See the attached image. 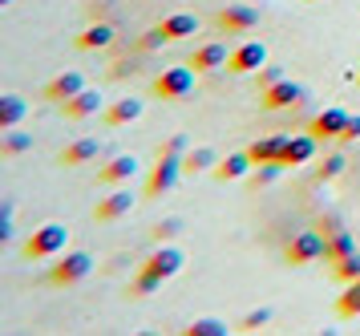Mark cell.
<instances>
[{
	"label": "cell",
	"mask_w": 360,
	"mask_h": 336,
	"mask_svg": "<svg viewBox=\"0 0 360 336\" xmlns=\"http://www.w3.org/2000/svg\"><path fill=\"white\" fill-rule=\"evenodd\" d=\"M65 243H69V231L65 223H41L25 239V259H33V263H45V259H57L61 251H65Z\"/></svg>",
	"instance_id": "6da1fadb"
},
{
	"label": "cell",
	"mask_w": 360,
	"mask_h": 336,
	"mask_svg": "<svg viewBox=\"0 0 360 336\" xmlns=\"http://www.w3.org/2000/svg\"><path fill=\"white\" fill-rule=\"evenodd\" d=\"M89 272H94V256H89V251H65V256L49 268V284L53 288H73V284H82Z\"/></svg>",
	"instance_id": "7a4b0ae2"
},
{
	"label": "cell",
	"mask_w": 360,
	"mask_h": 336,
	"mask_svg": "<svg viewBox=\"0 0 360 336\" xmlns=\"http://www.w3.org/2000/svg\"><path fill=\"white\" fill-rule=\"evenodd\" d=\"M182 175H186V170H182L179 154H162V150H158V162H154V170H150V178H146V199H162L166 191H174Z\"/></svg>",
	"instance_id": "3957f363"
},
{
	"label": "cell",
	"mask_w": 360,
	"mask_h": 336,
	"mask_svg": "<svg viewBox=\"0 0 360 336\" xmlns=\"http://www.w3.org/2000/svg\"><path fill=\"white\" fill-rule=\"evenodd\" d=\"M283 259H288L292 268H304V263L324 259V235H320V231H300V235L283 247Z\"/></svg>",
	"instance_id": "277c9868"
},
{
	"label": "cell",
	"mask_w": 360,
	"mask_h": 336,
	"mask_svg": "<svg viewBox=\"0 0 360 336\" xmlns=\"http://www.w3.org/2000/svg\"><path fill=\"white\" fill-rule=\"evenodd\" d=\"M150 89L162 97V101H182V97L195 89V73H191V69H182V65H179V69H162V73L154 77Z\"/></svg>",
	"instance_id": "5b68a950"
},
{
	"label": "cell",
	"mask_w": 360,
	"mask_h": 336,
	"mask_svg": "<svg viewBox=\"0 0 360 336\" xmlns=\"http://www.w3.org/2000/svg\"><path fill=\"white\" fill-rule=\"evenodd\" d=\"M259 101H263V110H288V106H300V101H304V85L292 81V77H279L276 85L259 89Z\"/></svg>",
	"instance_id": "8992f818"
},
{
	"label": "cell",
	"mask_w": 360,
	"mask_h": 336,
	"mask_svg": "<svg viewBox=\"0 0 360 336\" xmlns=\"http://www.w3.org/2000/svg\"><path fill=\"white\" fill-rule=\"evenodd\" d=\"M263 65H267V45L263 41H247V45L231 49L227 73H259Z\"/></svg>",
	"instance_id": "52a82bcc"
},
{
	"label": "cell",
	"mask_w": 360,
	"mask_h": 336,
	"mask_svg": "<svg viewBox=\"0 0 360 336\" xmlns=\"http://www.w3.org/2000/svg\"><path fill=\"white\" fill-rule=\"evenodd\" d=\"M182 263H186V256H182L179 247H170V243H158L154 251L146 256V272H154V275H162V280H170V275H179L182 272Z\"/></svg>",
	"instance_id": "ba28073f"
},
{
	"label": "cell",
	"mask_w": 360,
	"mask_h": 336,
	"mask_svg": "<svg viewBox=\"0 0 360 336\" xmlns=\"http://www.w3.org/2000/svg\"><path fill=\"white\" fill-rule=\"evenodd\" d=\"M214 20H219L223 32H251L259 25V8H255V4H227Z\"/></svg>",
	"instance_id": "9c48e42d"
},
{
	"label": "cell",
	"mask_w": 360,
	"mask_h": 336,
	"mask_svg": "<svg viewBox=\"0 0 360 336\" xmlns=\"http://www.w3.org/2000/svg\"><path fill=\"white\" fill-rule=\"evenodd\" d=\"M85 89V77L77 69H65V73H57V77L45 85V101H57V106H65L69 97H77Z\"/></svg>",
	"instance_id": "30bf717a"
},
{
	"label": "cell",
	"mask_w": 360,
	"mask_h": 336,
	"mask_svg": "<svg viewBox=\"0 0 360 336\" xmlns=\"http://www.w3.org/2000/svg\"><path fill=\"white\" fill-rule=\"evenodd\" d=\"M130 211H134V194L130 191H114V194H105V199H98L94 219H98V223H117V219H126Z\"/></svg>",
	"instance_id": "8fae6325"
},
{
	"label": "cell",
	"mask_w": 360,
	"mask_h": 336,
	"mask_svg": "<svg viewBox=\"0 0 360 336\" xmlns=\"http://www.w3.org/2000/svg\"><path fill=\"white\" fill-rule=\"evenodd\" d=\"M348 118H352V113H344L340 106H332V110H324V113H316V118H311L308 134H316L320 142H324V138H340L344 126H348Z\"/></svg>",
	"instance_id": "7c38bea8"
},
{
	"label": "cell",
	"mask_w": 360,
	"mask_h": 336,
	"mask_svg": "<svg viewBox=\"0 0 360 336\" xmlns=\"http://www.w3.org/2000/svg\"><path fill=\"white\" fill-rule=\"evenodd\" d=\"M227 45L223 41H207V45L195 49V57H191V69L195 73H214V69H227Z\"/></svg>",
	"instance_id": "4fadbf2b"
},
{
	"label": "cell",
	"mask_w": 360,
	"mask_h": 336,
	"mask_svg": "<svg viewBox=\"0 0 360 336\" xmlns=\"http://www.w3.org/2000/svg\"><path fill=\"white\" fill-rule=\"evenodd\" d=\"M316 134H292L288 138V146H283V154H279V162L283 166H304V162H311L316 158Z\"/></svg>",
	"instance_id": "5bb4252c"
},
{
	"label": "cell",
	"mask_w": 360,
	"mask_h": 336,
	"mask_svg": "<svg viewBox=\"0 0 360 336\" xmlns=\"http://www.w3.org/2000/svg\"><path fill=\"white\" fill-rule=\"evenodd\" d=\"M134 175H138V158H134V154H117V158H110L98 170V182H105V187H122V182H130Z\"/></svg>",
	"instance_id": "9a60e30c"
},
{
	"label": "cell",
	"mask_w": 360,
	"mask_h": 336,
	"mask_svg": "<svg viewBox=\"0 0 360 336\" xmlns=\"http://www.w3.org/2000/svg\"><path fill=\"white\" fill-rule=\"evenodd\" d=\"M61 110H65V118H69V122H85V118H94V113L101 110V94H98V89H89V85H85L82 94H77V97H69V101L61 106Z\"/></svg>",
	"instance_id": "2e32d148"
},
{
	"label": "cell",
	"mask_w": 360,
	"mask_h": 336,
	"mask_svg": "<svg viewBox=\"0 0 360 336\" xmlns=\"http://www.w3.org/2000/svg\"><path fill=\"white\" fill-rule=\"evenodd\" d=\"M101 154V142L98 138H77V142H69L61 154H57V162L61 166H85V162H94Z\"/></svg>",
	"instance_id": "e0dca14e"
},
{
	"label": "cell",
	"mask_w": 360,
	"mask_h": 336,
	"mask_svg": "<svg viewBox=\"0 0 360 336\" xmlns=\"http://www.w3.org/2000/svg\"><path fill=\"white\" fill-rule=\"evenodd\" d=\"M356 251V239H352V231H332V235H324V263H340L344 256H352Z\"/></svg>",
	"instance_id": "ac0fdd59"
},
{
	"label": "cell",
	"mask_w": 360,
	"mask_h": 336,
	"mask_svg": "<svg viewBox=\"0 0 360 336\" xmlns=\"http://www.w3.org/2000/svg\"><path fill=\"white\" fill-rule=\"evenodd\" d=\"M251 166H255V162H251L247 150H243V154H227V158L214 162V178H219V182H235V178H243Z\"/></svg>",
	"instance_id": "d6986e66"
},
{
	"label": "cell",
	"mask_w": 360,
	"mask_h": 336,
	"mask_svg": "<svg viewBox=\"0 0 360 336\" xmlns=\"http://www.w3.org/2000/svg\"><path fill=\"white\" fill-rule=\"evenodd\" d=\"M142 118V101L138 97H122V101H114L110 110H105V126H130V122H138Z\"/></svg>",
	"instance_id": "ffe728a7"
},
{
	"label": "cell",
	"mask_w": 360,
	"mask_h": 336,
	"mask_svg": "<svg viewBox=\"0 0 360 336\" xmlns=\"http://www.w3.org/2000/svg\"><path fill=\"white\" fill-rule=\"evenodd\" d=\"M283 146H288V138H283V134H271V138H255V142L247 146V154L259 166V162H276L279 154H283Z\"/></svg>",
	"instance_id": "44dd1931"
},
{
	"label": "cell",
	"mask_w": 360,
	"mask_h": 336,
	"mask_svg": "<svg viewBox=\"0 0 360 336\" xmlns=\"http://www.w3.org/2000/svg\"><path fill=\"white\" fill-rule=\"evenodd\" d=\"M25 113H29V106H25L17 94L0 97V130H17L20 122H25Z\"/></svg>",
	"instance_id": "7402d4cb"
},
{
	"label": "cell",
	"mask_w": 360,
	"mask_h": 336,
	"mask_svg": "<svg viewBox=\"0 0 360 336\" xmlns=\"http://www.w3.org/2000/svg\"><path fill=\"white\" fill-rule=\"evenodd\" d=\"M114 37H117L114 25H89V29L77 37V49H85V53H89V49H110Z\"/></svg>",
	"instance_id": "603a6c76"
},
{
	"label": "cell",
	"mask_w": 360,
	"mask_h": 336,
	"mask_svg": "<svg viewBox=\"0 0 360 336\" xmlns=\"http://www.w3.org/2000/svg\"><path fill=\"white\" fill-rule=\"evenodd\" d=\"M214 150L211 146H195V150H186V154H182V170H186V175H202V170H211L214 166Z\"/></svg>",
	"instance_id": "cb8c5ba5"
},
{
	"label": "cell",
	"mask_w": 360,
	"mask_h": 336,
	"mask_svg": "<svg viewBox=\"0 0 360 336\" xmlns=\"http://www.w3.org/2000/svg\"><path fill=\"white\" fill-rule=\"evenodd\" d=\"M25 150H33V134H20V130H4L0 138V158H17Z\"/></svg>",
	"instance_id": "d4e9b609"
},
{
	"label": "cell",
	"mask_w": 360,
	"mask_h": 336,
	"mask_svg": "<svg viewBox=\"0 0 360 336\" xmlns=\"http://www.w3.org/2000/svg\"><path fill=\"white\" fill-rule=\"evenodd\" d=\"M162 29H166V37H170V41H182V37H195L198 20L191 13H174V16H166V20H162Z\"/></svg>",
	"instance_id": "484cf974"
},
{
	"label": "cell",
	"mask_w": 360,
	"mask_h": 336,
	"mask_svg": "<svg viewBox=\"0 0 360 336\" xmlns=\"http://www.w3.org/2000/svg\"><path fill=\"white\" fill-rule=\"evenodd\" d=\"M336 312H340L344 321H356V316H360V280L344 284V296L336 300Z\"/></svg>",
	"instance_id": "4316f807"
},
{
	"label": "cell",
	"mask_w": 360,
	"mask_h": 336,
	"mask_svg": "<svg viewBox=\"0 0 360 336\" xmlns=\"http://www.w3.org/2000/svg\"><path fill=\"white\" fill-rule=\"evenodd\" d=\"M332 275H336L340 284H352V280H360V251L344 256L340 263H332Z\"/></svg>",
	"instance_id": "83f0119b"
},
{
	"label": "cell",
	"mask_w": 360,
	"mask_h": 336,
	"mask_svg": "<svg viewBox=\"0 0 360 336\" xmlns=\"http://www.w3.org/2000/svg\"><path fill=\"white\" fill-rule=\"evenodd\" d=\"M162 288V275H154V272H142L134 275V284H130V296H154V292Z\"/></svg>",
	"instance_id": "f1b7e54d"
},
{
	"label": "cell",
	"mask_w": 360,
	"mask_h": 336,
	"mask_svg": "<svg viewBox=\"0 0 360 336\" xmlns=\"http://www.w3.org/2000/svg\"><path fill=\"white\" fill-rule=\"evenodd\" d=\"M283 170H288V166H283V162H259V170H255V175H251V182H255V187H271V182H279V178H283Z\"/></svg>",
	"instance_id": "f546056e"
},
{
	"label": "cell",
	"mask_w": 360,
	"mask_h": 336,
	"mask_svg": "<svg viewBox=\"0 0 360 336\" xmlns=\"http://www.w3.org/2000/svg\"><path fill=\"white\" fill-rule=\"evenodd\" d=\"M186 336H227V324L207 316V321H195V324H191V328H186Z\"/></svg>",
	"instance_id": "4dcf8cb0"
},
{
	"label": "cell",
	"mask_w": 360,
	"mask_h": 336,
	"mask_svg": "<svg viewBox=\"0 0 360 336\" xmlns=\"http://www.w3.org/2000/svg\"><path fill=\"white\" fill-rule=\"evenodd\" d=\"M267 321H271V308H255V312H247L243 321H239V328H243V332H259Z\"/></svg>",
	"instance_id": "1f68e13d"
},
{
	"label": "cell",
	"mask_w": 360,
	"mask_h": 336,
	"mask_svg": "<svg viewBox=\"0 0 360 336\" xmlns=\"http://www.w3.org/2000/svg\"><path fill=\"white\" fill-rule=\"evenodd\" d=\"M166 41H170V37H166V29H162V25H158V29L142 32V41H138V49H142V53H154V49H162Z\"/></svg>",
	"instance_id": "d6a6232c"
},
{
	"label": "cell",
	"mask_w": 360,
	"mask_h": 336,
	"mask_svg": "<svg viewBox=\"0 0 360 336\" xmlns=\"http://www.w3.org/2000/svg\"><path fill=\"white\" fill-rule=\"evenodd\" d=\"M344 166H348V162H344L340 154H332V158H324V166H320L316 175H320V182H332L336 175H344Z\"/></svg>",
	"instance_id": "836d02e7"
},
{
	"label": "cell",
	"mask_w": 360,
	"mask_h": 336,
	"mask_svg": "<svg viewBox=\"0 0 360 336\" xmlns=\"http://www.w3.org/2000/svg\"><path fill=\"white\" fill-rule=\"evenodd\" d=\"M179 231H182V219H166V223H158V227H154V239H158V243H166V239H174Z\"/></svg>",
	"instance_id": "e575fe53"
},
{
	"label": "cell",
	"mask_w": 360,
	"mask_h": 336,
	"mask_svg": "<svg viewBox=\"0 0 360 336\" xmlns=\"http://www.w3.org/2000/svg\"><path fill=\"white\" fill-rule=\"evenodd\" d=\"M279 77H283V69H279V65H263V69H259V89H267V85H276Z\"/></svg>",
	"instance_id": "d590c367"
},
{
	"label": "cell",
	"mask_w": 360,
	"mask_h": 336,
	"mask_svg": "<svg viewBox=\"0 0 360 336\" xmlns=\"http://www.w3.org/2000/svg\"><path fill=\"white\" fill-rule=\"evenodd\" d=\"M356 138H360V113H352V118H348V126H344V134L336 138V142H356Z\"/></svg>",
	"instance_id": "8d00e7d4"
},
{
	"label": "cell",
	"mask_w": 360,
	"mask_h": 336,
	"mask_svg": "<svg viewBox=\"0 0 360 336\" xmlns=\"http://www.w3.org/2000/svg\"><path fill=\"white\" fill-rule=\"evenodd\" d=\"M158 150H162V154H179V158H182V154H186L191 146H186V138H182V134H174V138H170L166 146H158Z\"/></svg>",
	"instance_id": "74e56055"
},
{
	"label": "cell",
	"mask_w": 360,
	"mask_h": 336,
	"mask_svg": "<svg viewBox=\"0 0 360 336\" xmlns=\"http://www.w3.org/2000/svg\"><path fill=\"white\" fill-rule=\"evenodd\" d=\"M356 85H360V69H356Z\"/></svg>",
	"instance_id": "f35d334b"
},
{
	"label": "cell",
	"mask_w": 360,
	"mask_h": 336,
	"mask_svg": "<svg viewBox=\"0 0 360 336\" xmlns=\"http://www.w3.org/2000/svg\"><path fill=\"white\" fill-rule=\"evenodd\" d=\"M304 4H311V0H304Z\"/></svg>",
	"instance_id": "ab89813d"
},
{
	"label": "cell",
	"mask_w": 360,
	"mask_h": 336,
	"mask_svg": "<svg viewBox=\"0 0 360 336\" xmlns=\"http://www.w3.org/2000/svg\"><path fill=\"white\" fill-rule=\"evenodd\" d=\"M4 4H8V0H4Z\"/></svg>",
	"instance_id": "60d3db41"
}]
</instances>
